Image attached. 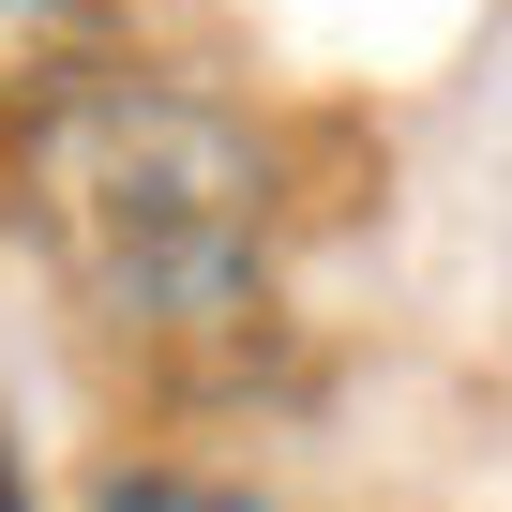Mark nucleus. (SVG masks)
<instances>
[{"mask_svg":"<svg viewBox=\"0 0 512 512\" xmlns=\"http://www.w3.org/2000/svg\"><path fill=\"white\" fill-rule=\"evenodd\" d=\"M121 61V16L106 0H0V136H16L31 106H61L76 76Z\"/></svg>","mask_w":512,"mask_h":512,"instance_id":"2","label":"nucleus"},{"mask_svg":"<svg viewBox=\"0 0 512 512\" xmlns=\"http://www.w3.org/2000/svg\"><path fill=\"white\" fill-rule=\"evenodd\" d=\"M0 226L106 317V332H226L272 287V136L226 91L166 76V61H106L61 106H31L0 136Z\"/></svg>","mask_w":512,"mask_h":512,"instance_id":"1","label":"nucleus"},{"mask_svg":"<svg viewBox=\"0 0 512 512\" xmlns=\"http://www.w3.org/2000/svg\"><path fill=\"white\" fill-rule=\"evenodd\" d=\"M91 512H272V497H241V482H211V467H106Z\"/></svg>","mask_w":512,"mask_h":512,"instance_id":"3","label":"nucleus"},{"mask_svg":"<svg viewBox=\"0 0 512 512\" xmlns=\"http://www.w3.org/2000/svg\"><path fill=\"white\" fill-rule=\"evenodd\" d=\"M0 512H31V482H16V437H0Z\"/></svg>","mask_w":512,"mask_h":512,"instance_id":"4","label":"nucleus"}]
</instances>
